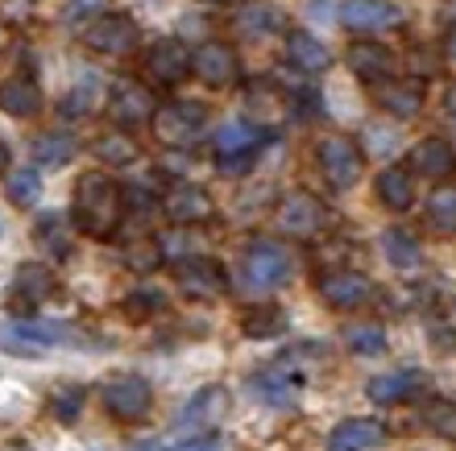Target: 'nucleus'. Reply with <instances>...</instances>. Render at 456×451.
I'll return each mask as SVG.
<instances>
[{
  "label": "nucleus",
  "mask_w": 456,
  "mask_h": 451,
  "mask_svg": "<svg viewBox=\"0 0 456 451\" xmlns=\"http://www.w3.org/2000/svg\"><path fill=\"white\" fill-rule=\"evenodd\" d=\"M315 290H320V298H324L328 307H337V310L365 307L373 298V282L357 270H328L324 278L315 282Z\"/></svg>",
  "instance_id": "4468645a"
},
{
  "label": "nucleus",
  "mask_w": 456,
  "mask_h": 451,
  "mask_svg": "<svg viewBox=\"0 0 456 451\" xmlns=\"http://www.w3.org/2000/svg\"><path fill=\"white\" fill-rule=\"evenodd\" d=\"M428 224L444 237H456V187H436L432 199H428Z\"/></svg>",
  "instance_id": "7c9ffc66"
},
{
  "label": "nucleus",
  "mask_w": 456,
  "mask_h": 451,
  "mask_svg": "<svg viewBox=\"0 0 456 451\" xmlns=\"http://www.w3.org/2000/svg\"><path fill=\"white\" fill-rule=\"evenodd\" d=\"M299 390H303V368H295V360H282V365L265 368L262 377L249 381V393H257V398H262L265 406H274V410L295 402Z\"/></svg>",
  "instance_id": "a211bd4d"
},
{
  "label": "nucleus",
  "mask_w": 456,
  "mask_h": 451,
  "mask_svg": "<svg viewBox=\"0 0 456 451\" xmlns=\"http://www.w3.org/2000/svg\"><path fill=\"white\" fill-rule=\"evenodd\" d=\"M287 59L295 62L299 71L315 75L332 62V50H328L315 34H307V29H287Z\"/></svg>",
  "instance_id": "a878e982"
},
{
  "label": "nucleus",
  "mask_w": 456,
  "mask_h": 451,
  "mask_svg": "<svg viewBox=\"0 0 456 451\" xmlns=\"http://www.w3.org/2000/svg\"><path fill=\"white\" fill-rule=\"evenodd\" d=\"M109 112L120 129L154 125V112H158L154 92L145 84H137V79H120V84H112V92H109Z\"/></svg>",
  "instance_id": "9d476101"
},
{
  "label": "nucleus",
  "mask_w": 456,
  "mask_h": 451,
  "mask_svg": "<svg viewBox=\"0 0 456 451\" xmlns=\"http://www.w3.org/2000/svg\"><path fill=\"white\" fill-rule=\"evenodd\" d=\"M224 410H228V393L220 390V385H204V390H195L191 398H187V406L175 415L170 431H175V435H183V431H187V439H191V435H200L204 427L220 423V418H224Z\"/></svg>",
  "instance_id": "f8f14e48"
},
{
  "label": "nucleus",
  "mask_w": 456,
  "mask_h": 451,
  "mask_svg": "<svg viewBox=\"0 0 456 451\" xmlns=\"http://www.w3.org/2000/svg\"><path fill=\"white\" fill-rule=\"evenodd\" d=\"M104 410H109L117 423H145L150 410H154V390L150 381L137 377V373H120L104 385Z\"/></svg>",
  "instance_id": "0eeeda50"
},
{
  "label": "nucleus",
  "mask_w": 456,
  "mask_h": 451,
  "mask_svg": "<svg viewBox=\"0 0 456 451\" xmlns=\"http://www.w3.org/2000/svg\"><path fill=\"white\" fill-rule=\"evenodd\" d=\"M71 220H75V228L92 240L117 237L120 220H125V190H120L109 174H84V179L75 182Z\"/></svg>",
  "instance_id": "f257e3e1"
},
{
  "label": "nucleus",
  "mask_w": 456,
  "mask_h": 451,
  "mask_svg": "<svg viewBox=\"0 0 456 451\" xmlns=\"http://www.w3.org/2000/svg\"><path fill=\"white\" fill-rule=\"evenodd\" d=\"M224 443H220V435H191V439H183V447L175 451H220Z\"/></svg>",
  "instance_id": "79ce46f5"
},
{
  "label": "nucleus",
  "mask_w": 456,
  "mask_h": 451,
  "mask_svg": "<svg viewBox=\"0 0 456 451\" xmlns=\"http://www.w3.org/2000/svg\"><path fill=\"white\" fill-rule=\"evenodd\" d=\"M278 228L287 232V237H299V240H312L320 237L328 228V207L320 195L312 190H287L282 203H278Z\"/></svg>",
  "instance_id": "423d86ee"
},
{
  "label": "nucleus",
  "mask_w": 456,
  "mask_h": 451,
  "mask_svg": "<svg viewBox=\"0 0 456 451\" xmlns=\"http://www.w3.org/2000/svg\"><path fill=\"white\" fill-rule=\"evenodd\" d=\"M390 439L378 418H345L332 435H328V451H378Z\"/></svg>",
  "instance_id": "4be33fe9"
},
{
  "label": "nucleus",
  "mask_w": 456,
  "mask_h": 451,
  "mask_svg": "<svg viewBox=\"0 0 456 451\" xmlns=\"http://www.w3.org/2000/svg\"><path fill=\"white\" fill-rule=\"evenodd\" d=\"M345 344L357 357H378V352H386V332L378 323H353V327H345Z\"/></svg>",
  "instance_id": "f704fd0d"
},
{
  "label": "nucleus",
  "mask_w": 456,
  "mask_h": 451,
  "mask_svg": "<svg viewBox=\"0 0 456 451\" xmlns=\"http://www.w3.org/2000/svg\"><path fill=\"white\" fill-rule=\"evenodd\" d=\"M34 157L42 166H67L75 157V137L71 133H42L34 141Z\"/></svg>",
  "instance_id": "72a5a7b5"
},
{
  "label": "nucleus",
  "mask_w": 456,
  "mask_h": 451,
  "mask_svg": "<svg viewBox=\"0 0 456 451\" xmlns=\"http://www.w3.org/2000/svg\"><path fill=\"white\" fill-rule=\"evenodd\" d=\"M378 108H386L390 117L411 120L423 112V84L415 79H390V84L378 87Z\"/></svg>",
  "instance_id": "b1692460"
},
{
  "label": "nucleus",
  "mask_w": 456,
  "mask_h": 451,
  "mask_svg": "<svg viewBox=\"0 0 456 451\" xmlns=\"http://www.w3.org/2000/svg\"><path fill=\"white\" fill-rule=\"evenodd\" d=\"M54 290H59V278H54L50 265L25 262V265H17V278H12L9 298H12V307L17 310H37Z\"/></svg>",
  "instance_id": "f3484780"
},
{
  "label": "nucleus",
  "mask_w": 456,
  "mask_h": 451,
  "mask_svg": "<svg viewBox=\"0 0 456 451\" xmlns=\"http://www.w3.org/2000/svg\"><path fill=\"white\" fill-rule=\"evenodd\" d=\"M348 67L361 84H390L395 79V54L382 46V42H353L348 50Z\"/></svg>",
  "instance_id": "412c9836"
},
{
  "label": "nucleus",
  "mask_w": 456,
  "mask_h": 451,
  "mask_svg": "<svg viewBox=\"0 0 456 451\" xmlns=\"http://www.w3.org/2000/svg\"><path fill=\"white\" fill-rule=\"evenodd\" d=\"M96 157L109 162V166H133V162L142 157V149H137V141L125 137V133H104V137H96Z\"/></svg>",
  "instance_id": "473e14b6"
},
{
  "label": "nucleus",
  "mask_w": 456,
  "mask_h": 451,
  "mask_svg": "<svg viewBox=\"0 0 456 451\" xmlns=\"http://www.w3.org/2000/svg\"><path fill=\"white\" fill-rule=\"evenodd\" d=\"M9 199L21 203V207H29V203L42 199V179H37L34 170H17L9 179Z\"/></svg>",
  "instance_id": "a19ab883"
},
{
  "label": "nucleus",
  "mask_w": 456,
  "mask_h": 451,
  "mask_svg": "<svg viewBox=\"0 0 456 451\" xmlns=\"http://www.w3.org/2000/svg\"><path fill=\"white\" fill-rule=\"evenodd\" d=\"M162 262V249H158V240H137L125 249V265L133 273H154V265Z\"/></svg>",
  "instance_id": "ea45409f"
},
{
  "label": "nucleus",
  "mask_w": 456,
  "mask_h": 451,
  "mask_svg": "<svg viewBox=\"0 0 456 451\" xmlns=\"http://www.w3.org/2000/svg\"><path fill=\"white\" fill-rule=\"evenodd\" d=\"M340 21L357 34H378V29H398L407 21V12L390 4V0H348L340 9Z\"/></svg>",
  "instance_id": "6ab92c4d"
},
{
  "label": "nucleus",
  "mask_w": 456,
  "mask_h": 451,
  "mask_svg": "<svg viewBox=\"0 0 456 451\" xmlns=\"http://www.w3.org/2000/svg\"><path fill=\"white\" fill-rule=\"evenodd\" d=\"M191 75L208 87H232L240 79V59L228 42H200L191 50Z\"/></svg>",
  "instance_id": "1a4fd4ad"
},
{
  "label": "nucleus",
  "mask_w": 456,
  "mask_h": 451,
  "mask_svg": "<svg viewBox=\"0 0 456 451\" xmlns=\"http://www.w3.org/2000/svg\"><path fill=\"white\" fill-rule=\"evenodd\" d=\"M162 310H167V294L154 290V286H142V290H133L125 298V315L129 319H150V315H162Z\"/></svg>",
  "instance_id": "e433bc0d"
},
{
  "label": "nucleus",
  "mask_w": 456,
  "mask_h": 451,
  "mask_svg": "<svg viewBox=\"0 0 456 451\" xmlns=\"http://www.w3.org/2000/svg\"><path fill=\"white\" fill-rule=\"evenodd\" d=\"M290 282V257L278 240H253L240 253V286L249 294H270L278 286Z\"/></svg>",
  "instance_id": "f03ea898"
},
{
  "label": "nucleus",
  "mask_w": 456,
  "mask_h": 451,
  "mask_svg": "<svg viewBox=\"0 0 456 451\" xmlns=\"http://www.w3.org/2000/svg\"><path fill=\"white\" fill-rule=\"evenodd\" d=\"M419 423L440 439H456V402L448 398H428L419 410Z\"/></svg>",
  "instance_id": "2f4dec72"
},
{
  "label": "nucleus",
  "mask_w": 456,
  "mask_h": 451,
  "mask_svg": "<svg viewBox=\"0 0 456 451\" xmlns=\"http://www.w3.org/2000/svg\"><path fill=\"white\" fill-rule=\"evenodd\" d=\"M84 42H87V50H96L104 59H125V54L137 50L142 29H137V21H133L129 12H104V17L84 25Z\"/></svg>",
  "instance_id": "39448f33"
},
{
  "label": "nucleus",
  "mask_w": 456,
  "mask_h": 451,
  "mask_svg": "<svg viewBox=\"0 0 456 451\" xmlns=\"http://www.w3.org/2000/svg\"><path fill=\"white\" fill-rule=\"evenodd\" d=\"M162 212H167L170 224H208L216 215V199L200 182H175L162 199Z\"/></svg>",
  "instance_id": "9b49d317"
},
{
  "label": "nucleus",
  "mask_w": 456,
  "mask_h": 451,
  "mask_svg": "<svg viewBox=\"0 0 456 451\" xmlns=\"http://www.w3.org/2000/svg\"><path fill=\"white\" fill-rule=\"evenodd\" d=\"M378 199L390 207V212H407L411 203H415V182L403 166H386L378 174Z\"/></svg>",
  "instance_id": "cd10ccee"
},
{
  "label": "nucleus",
  "mask_w": 456,
  "mask_h": 451,
  "mask_svg": "<svg viewBox=\"0 0 456 451\" xmlns=\"http://www.w3.org/2000/svg\"><path fill=\"white\" fill-rule=\"evenodd\" d=\"M315 162H320V174L328 179V187H337V190L357 187L361 174H365V154H361V145L348 141V137H328V141H320Z\"/></svg>",
  "instance_id": "6e6552de"
},
{
  "label": "nucleus",
  "mask_w": 456,
  "mask_h": 451,
  "mask_svg": "<svg viewBox=\"0 0 456 451\" xmlns=\"http://www.w3.org/2000/svg\"><path fill=\"white\" fill-rule=\"evenodd\" d=\"M216 4H220V0H216Z\"/></svg>",
  "instance_id": "de8ad7c7"
},
{
  "label": "nucleus",
  "mask_w": 456,
  "mask_h": 451,
  "mask_svg": "<svg viewBox=\"0 0 456 451\" xmlns=\"http://www.w3.org/2000/svg\"><path fill=\"white\" fill-rule=\"evenodd\" d=\"M208 129V108L195 100H170L154 112V141L167 149H191Z\"/></svg>",
  "instance_id": "20e7f679"
},
{
  "label": "nucleus",
  "mask_w": 456,
  "mask_h": 451,
  "mask_svg": "<svg viewBox=\"0 0 456 451\" xmlns=\"http://www.w3.org/2000/svg\"><path fill=\"white\" fill-rule=\"evenodd\" d=\"M444 54L456 62V25H452V29H448V37H444Z\"/></svg>",
  "instance_id": "c03bdc74"
},
{
  "label": "nucleus",
  "mask_w": 456,
  "mask_h": 451,
  "mask_svg": "<svg viewBox=\"0 0 456 451\" xmlns=\"http://www.w3.org/2000/svg\"><path fill=\"white\" fill-rule=\"evenodd\" d=\"M62 335H71V332H67V327H54V323L21 319V323L0 327V348H4V352H21V357H37V352L62 344Z\"/></svg>",
  "instance_id": "2eb2a0df"
},
{
  "label": "nucleus",
  "mask_w": 456,
  "mask_h": 451,
  "mask_svg": "<svg viewBox=\"0 0 456 451\" xmlns=\"http://www.w3.org/2000/svg\"><path fill=\"white\" fill-rule=\"evenodd\" d=\"M179 290L187 298H195V302H212V298H220L228 290V273L212 257H191V262L179 265Z\"/></svg>",
  "instance_id": "dca6fc26"
},
{
  "label": "nucleus",
  "mask_w": 456,
  "mask_h": 451,
  "mask_svg": "<svg viewBox=\"0 0 456 451\" xmlns=\"http://www.w3.org/2000/svg\"><path fill=\"white\" fill-rule=\"evenodd\" d=\"M0 108L9 112V117H37L42 112V87H37V79H29V75H12V79H4L0 84Z\"/></svg>",
  "instance_id": "5701e85b"
},
{
  "label": "nucleus",
  "mask_w": 456,
  "mask_h": 451,
  "mask_svg": "<svg viewBox=\"0 0 456 451\" xmlns=\"http://www.w3.org/2000/svg\"><path fill=\"white\" fill-rule=\"evenodd\" d=\"M240 327L253 340H274L278 332H287V310L282 307H253L240 315Z\"/></svg>",
  "instance_id": "c756f323"
},
{
  "label": "nucleus",
  "mask_w": 456,
  "mask_h": 451,
  "mask_svg": "<svg viewBox=\"0 0 456 451\" xmlns=\"http://www.w3.org/2000/svg\"><path fill=\"white\" fill-rule=\"evenodd\" d=\"M0 174H9V145L0 141Z\"/></svg>",
  "instance_id": "a18cd8bd"
},
{
  "label": "nucleus",
  "mask_w": 456,
  "mask_h": 451,
  "mask_svg": "<svg viewBox=\"0 0 456 451\" xmlns=\"http://www.w3.org/2000/svg\"><path fill=\"white\" fill-rule=\"evenodd\" d=\"M444 108H448V117H452V120H456V87H452V92H448V95H444Z\"/></svg>",
  "instance_id": "49530a36"
},
{
  "label": "nucleus",
  "mask_w": 456,
  "mask_h": 451,
  "mask_svg": "<svg viewBox=\"0 0 456 451\" xmlns=\"http://www.w3.org/2000/svg\"><path fill=\"white\" fill-rule=\"evenodd\" d=\"M84 406H87L84 385H54V393H50V415L59 418V423H75V418L84 415Z\"/></svg>",
  "instance_id": "c9c22d12"
},
{
  "label": "nucleus",
  "mask_w": 456,
  "mask_h": 451,
  "mask_svg": "<svg viewBox=\"0 0 456 451\" xmlns=\"http://www.w3.org/2000/svg\"><path fill=\"white\" fill-rule=\"evenodd\" d=\"M382 253L395 270H419V262H423L419 237H411L407 228H386L382 232Z\"/></svg>",
  "instance_id": "bb28decb"
},
{
  "label": "nucleus",
  "mask_w": 456,
  "mask_h": 451,
  "mask_svg": "<svg viewBox=\"0 0 456 451\" xmlns=\"http://www.w3.org/2000/svg\"><path fill=\"white\" fill-rule=\"evenodd\" d=\"M92 104H96V79H92V71L75 84V92H67L62 95V104H59V112L62 117H84V112H92Z\"/></svg>",
  "instance_id": "4c0bfd02"
},
{
  "label": "nucleus",
  "mask_w": 456,
  "mask_h": 451,
  "mask_svg": "<svg viewBox=\"0 0 456 451\" xmlns=\"http://www.w3.org/2000/svg\"><path fill=\"white\" fill-rule=\"evenodd\" d=\"M411 170L415 174H428V179H444L456 170V154L444 137H423L415 149H411Z\"/></svg>",
  "instance_id": "393cba45"
},
{
  "label": "nucleus",
  "mask_w": 456,
  "mask_h": 451,
  "mask_svg": "<svg viewBox=\"0 0 456 451\" xmlns=\"http://www.w3.org/2000/svg\"><path fill=\"white\" fill-rule=\"evenodd\" d=\"M37 240H42V249H50L54 257H67V253H71L62 215H42V220H37Z\"/></svg>",
  "instance_id": "58836bf2"
},
{
  "label": "nucleus",
  "mask_w": 456,
  "mask_h": 451,
  "mask_svg": "<svg viewBox=\"0 0 456 451\" xmlns=\"http://www.w3.org/2000/svg\"><path fill=\"white\" fill-rule=\"evenodd\" d=\"M265 141L262 125H249V120H224L212 137V149H216V166L228 179H240L245 170L253 166V157Z\"/></svg>",
  "instance_id": "7ed1b4c3"
},
{
  "label": "nucleus",
  "mask_w": 456,
  "mask_h": 451,
  "mask_svg": "<svg viewBox=\"0 0 456 451\" xmlns=\"http://www.w3.org/2000/svg\"><path fill=\"white\" fill-rule=\"evenodd\" d=\"M237 29L240 34H253V37L282 34V12H278L270 0H253V4H245V9L237 12Z\"/></svg>",
  "instance_id": "c85d7f7f"
},
{
  "label": "nucleus",
  "mask_w": 456,
  "mask_h": 451,
  "mask_svg": "<svg viewBox=\"0 0 456 451\" xmlns=\"http://www.w3.org/2000/svg\"><path fill=\"white\" fill-rule=\"evenodd\" d=\"M129 451H170V447L162 439H142V443H133Z\"/></svg>",
  "instance_id": "37998d69"
},
{
  "label": "nucleus",
  "mask_w": 456,
  "mask_h": 451,
  "mask_svg": "<svg viewBox=\"0 0 456 451\" xmlns=\"http://www.w3.org/2000/svg\"><path fill=\"white\" fill-rule=\"evenodd\" d=\"M187 75H191L187 46H179L175 37H162V42L150 46V54H145V79L154 87H179Z\"/></svg>",
  "instance_id": "ddd939ff"
},
{
  "label": "nucleus",
  "mask_w": 456,
  "mask_h": 451,
  "mask_svg": "<svg viewBox=\"0 0 456 451\" xmlns=\"http://www.w3.org/2000/svg\"><path fill=\"white\" fill-rule=\"evenodd\" d=\"M428 385L419 368H398V373H382V377H373L365 385L373 406H398V402H411V398H419V390Z\"/></svg>",
  "instance_id": "aec40b11"
}]
</instances>
